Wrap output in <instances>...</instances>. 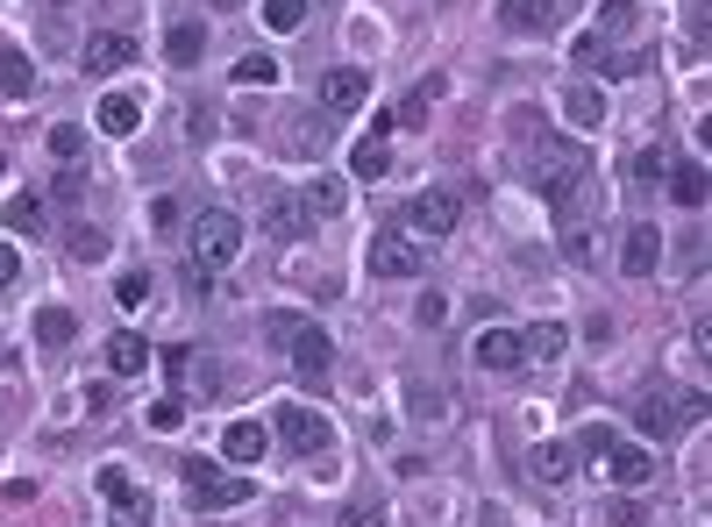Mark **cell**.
<instances>
[{"label":"cell","mask_w":712,"mask_h":527,"mask_svg":"<svg viewBox=\"0 0 712 527\" xmlns=\"http://www.w3.org/2000/svg\"><path fill=\"white\" fill-rule=\"evenodd\" d=\"M186 492H193V506L221 514V506H242V499H250V477H229V471H215L207 457H193L186 463Z\"/></svg>","instance_id":"5b68a950"},{"label":"cell","mask_w":712,"mask_h":527,"mask_svg":"<svg viewBox=\"0 0 712 527\" xmlns=\"http://www.w3.org/2000/svg\"><path fill=\"white\" fill-rule=\"evenodd\" d=\"M563 350H570V328H563V321H535V328H521V356H535V364H556Z\"/></svg>","instance_id":"d6986e66"},{"label":"cell","mask_w":712,"mask_h":527,"mask_svg":"<svg viewBox=\"0 0 712 527\" xmlns=\"http://www.w3.org/2000/svg\"><path fill=\"white\" fill-rule=\"evenodd\" d=\"M72 250H79V257H108V235L100 229H72Z\"/></svg>","instance_id":"ab89813d"},{"label":"cell","mask_w":712,"mask_h":527,"mask_svg":"<svg viewBox=\"0 0 712 527\" xmlns=\"http://www.w3.org/2000/svg\"><path fill=\"white\" fill-rule=\"evenodd\" d=\"M385 135H392V114H377V129L363 135V143L350 150V178H385L392 172V150H385Z\"/></svg>","instance_id":"9a60e30c"},{"label":"cell","mask_w":712,"mask_h":527,"mask_svg":"<svg viewBox=\"0 0 712 527\" xmlns=\"http://www.w3.org/2000/svg\"><path fill=\"white\" fill-rule=\"evenodd\" d=\"M299 207H307V215H321V221H336L342 207H350V186H342V178H314V186L299 193Z\"/></svg>","instance_id":"d4e9b609"},{"label":"cell","mask_w":712,"mask_h":527,"mask_svg":"<svg viewBox=\"0 0 712 527\" xmlns=\"http://www.w3.org/2000/svg\"><path fill=\"white\" fill-rule=\"evenodd\" d=\"M143 364H150V342L143 336H114L108 342V371H114V378H135Z\"/></svg>","instance_id":"4316f807"},{"label":"cell","mask_w":712,"mask_h":527,"mask_svg":"<svg viewBox=\"0 0 712 527\" xmlns=\"http://www.w3.org/2000/svg\"><path fill=\"white\" fill-rule=\"evenodd\" d=\"M299 22H307V0H264V29L271 36H293Z\"/></svg>","instance_id":"d6a6232c"},{"label":"cell","mask_w":712,"mask_h":527,"mask_svg":"<svg viewBox=\"0 0 712 527\" xmlns=\"http://www.w3.org/2000/svg\"><path fill=\"white\" fill-rule=\"evenodd\" d=\"M535 186H541V200L563 215V207H578L584 193H592V164H584V150H570V143H556V164H541L535 172Z\"/></svg>","instance_id":"3957f363"},{"label":"cell","mask_w":712,"mask_h":527,"mask_svg":"<svg viewBox=\"0 0 712 527\" xmlns=\"http://www.w3.org/2000/svg\"><path fill=\"white\" fill-rule=\"evenodd\" d=\"M164 57H172V65H200V57H207V22H172Z\"/></svg>","instance_id":"cb8c5ba5"},{"label":"cell","mask_w":712,"mask_h":527,"mask_svg":"<svg viewBox=\"0 0 712 527\" xmlns=\"http://www.w3.org/2000/svg\"><path fill=\"white\" fill-rule=\"evenodd\" d=\"M363 94H371V79H363L357 65L321 72V108H328V114H350V108H363Z\"/></svg>","instance_id":"7c38bea8"},{"label":"cell","mask_w":712,"mask_h":527,"mask_svg":"<svg viewBox=\"0 0 712 527\" xmlns=\"http://www.w3.org/2000/svg\"><path fill=\"white\" fill-rule=\"evenodd\" d=\"M264 229H271V235H299V229H307V207H299V200H285V193H271Z\"/></svg>","instance_id":"f1b7e54d"},{"label":"cell","mask_w":712,"mask_h":527,"mask_svg":"<svg viewBox=\"0 0 712 527\" xmlns=\"http://www.w3.org/2000/svg\"><path fill=\"white\" fill-rule=\"evenodd\" d=\"M342 527H385V499H350L342 506Z\"/></svg>","instance_id":"e575fe53"},{"label":"cell","mask_w":712,"mask_h":527,"mask_svg":"<svg viewBox=\"0 0 712 527\" xmlns=\"http://www.w3.org/2000/svg\"><path fill=\"white\" fill-rule=\"evenodd\" d=\"M634 29H642V14H634V0H599V51H613L620 36H634Z\"/></svg>","instance_id":"7402d4cb"},{"label":"cell","mask_w":712,"mask_h":527,"mask_svg":"<svg viewBox=\"0 0 712 527\" xmlns=\"http://www.w3.org/2000/svg\"><path fill=\"white\" fill-rule=\"evenodd\" d=\"M14 278H22V250L0 243V285H14Z\"/></svg>","instance_id":"ee69618b"},{"label":"cell","mask_w":712,"mask_h":527,"mask_svg":"<svg viewBox=\"0 0 712 527\" xmlns=\"http://www.w3.org/2000/svg\"><path fill=\"white\" fill-rule=\"evenodd\" d=\"M293 328H299V314H293V307H278V314L264 321V336H271V342H293Z\"/></svg>","instance_id":"b9f144b4"},{"label":"cell","mask_w":712,"mask_h":527,"mask_svg":"<svg viewBox=\"0 0 712 527\" xmlns=\"http://www.w3.org/2000/svg\"><path fill=\"white\" fill-rule=\"evenodd\" d=\"M699 414H705V393H648L642 406H634L642 435H677V428H691Z\"/></svg>","instance_id":"277c9868"},{"label":"cell","mask_w":712,"mask_h":527,"mask_svg":"<svg viewBox=\"0 0 712 527\" xmlns=\"http://www.w3.org/2000/svg\"><path fill=\"white\" fill-rule=\"evenodd\" d=\"M527 471H535L541 485H563V477L578 471V449H570V442H535V457H527Z\"/></svg>","instance_id":"44dd1931"},{"label":"cell","mask_w":712,"mask_h":527,"mask_svg":"<svg viewBox=\"0 0 712 527\" xmlns=\"http://www.w3.org/2000/svg\"><path fill=\"white\" fill-rule=\"evenodd\" d=\"M72 336H79V321H72V307H43V314H36V342H43V350H65Z\"/></svg>","instance_id":"83f0119b"},{"label":"cell","mask_w":712,"mask_h":527,"mask_svg":"<svg viewBox=\"0 0 712 527\" xmlns=\"http://www.w3.org/2000/svg\"><path fill=\"white\" fill-rule=\"evenodd\" d=\"M0 94H8V100H29V94H36V65H29V51H14V43L0 51Z\"/></svg>","instance_id":"603a6c76"},{"label":"cell","mask_w":712,"mask_h":527,"mask_svg":"<svg viewBox=\"0 0 712 527\" xmlns=\"http://www.w3.org/2000/svg\"><path fill=\"white\" fill-rule=\"evenodd\" d=\"M235 86H278V57H271V51L235 57Z\"/></svg>","instance_id":"4dcf8cb0"},{"label":"cell","mask_w":712,"mask_h":527,"mask_svg":"<svg viewBox=\"0 0 712 527\" xmlns=\"http://www.w3.org/2000/svg\"><path fill=\"white\" fill-rule=\"evenodd\" d=\"M150 229H178V200L164 193V200H150Z\"/></svg>","instance_id":"7bdbcfd3"},{"label":"cell","mask_w":712,"mask_h":527,"mask_svg":"<svg viewBox=\"0 0 712 527\" xmlns=\"http://www.w3.org/2000/svg\"><path fill=\"white\" fill-rule=\"evenodd\" d=\"M100 129H108V135H135V129H143V100H135V94H108V100H100Z\"/></svg>","instance_id":"484cf974"},{"label":"cell","mask_w":712,"mask_h":527,"mask_svg":"<svg viewBox=\"0 0 712 527\" xmlns=\"http://www.w3.org/2000/svg\"><path fill=\"white\" fill-rule=\"evenodd\" d=\"M578 65H584V72H613V79H634V72L656 65V51H648V43H634V51H599V43L584 36V43H578Z\"/></svg>","instance_id":"30bf717a"},{"label":"cell","mask_w":712,"mask_h":527,"mask_svg":"<svg viewBox=\"0 0 712 527\" xmlns=\"http://www.w3.org/2000/svg\"><path fill=\"white\" fill-rule=\"evenodd\" d=\"M570 8H584V0H499V29H521V36H535V29H556Z\"/></svg>","instance_id":"52a82bcc"},{"label":"cell","mask_w":712,"mask_h":527,"mask_svg":"<svg viewBox=\"0 0 712 527\" xmlns=\"http://www.w3.org/2000/svg\"><path fill=\"white\" fill-rule=\"evenodd\" d=\"M371 271L377 278H420V250L406 235H377L371 243Z\"/></svg>","instance_id":"5bb4252c"},{"label":"cell","mask_w":712,"mask_h":527,"mask_svg":"<svg viewBox=\"0 0 712 527\" xmlns=\"http://www.w3.org/2000/svg\"><path fill=\"white\" fill-rule=\"evenodd\" d=\"M0 172H8V157H0Z\"/></svg>","instance_id":"f6af8a7d"},{"label":"cell","mask_w":712,"mask_h":527,"mask_svg":"<svg viewBox=\"0 0 712 527\" xmlns=\"http://www.w3.org/2000/svg\"><path fill=\"white\" fill-rule=\"evenodd\" d=\"M242 257V221L229 207H207L200 221H193V264L200 271H229Z\"/></svg>","instance_id":"7a4b0ae2"},{"label":"cell","mask_w":712,"mask_h":527,"mask_svg":"<svg viewBox=\"0 0 712 527\" xmlns=\"http://www.w3.org/2000/svg\"><path fill=\"white\" fill-rule=\"evenodd\" d=\"M0 215H8V229H14V235H43V200H36V193H14V200L0 207Z\"/></svg>","instance_id":"f546056e"},{"label":"cell","mask_w":712,"mask_h":527,"mask_svg":"<svg viewBox=\"0 0 712 527\" xmlns=\"http://www.w3.org/2000/svg\"><path fill=\"white\" fill-rule=\"evenodd\" d=\"M662 178H670V200H677V207H705V164H699V157L662 164Z\"/></svg>","instance_id":"ac0fdd59"},{"label":"cell","mask_w":712,"mask_h":527,"mask_svg":"<svg viewBox=\"0 0 712 527\" xmlns=\"http://www.w3.org/2000/svg\"><path fill=\"white\" fill-rule=\"evenodd\" d=\"M114 299H121V307H143V299H150V278H143V271H121Z\"/></svg>","instance_id":"74e56055"},{"label":"cell","mask_w":712,"mask_h":527,"mask_svg":"<svg viewBox=\"0 0 712 527\" xmlns=\"http://www.w3.org/2000/svg\"><path fill=\"white\" fill-rule=\"evenodd\" d=\"M478 364L499 371V378H506V371H521L527 364V356H521V336H513V328H484V336H478Z\"/></svg>","instance_id":"e0dca14e"},{"label":"cell","mask_w":712,"mask_h":527,"mask_svg":"<svg viewBox=\"0 0 712 527\" xmlns=\"http://www.w3.org/2000/svg\"><path fill=\"white\" fill-rule=\"evenodd\" d=\"M143 420H150L157 435H172L178 420H186V406H178V399H150V414H143Z\"/></svg>","instance_id":"8d00e7d4"},{"label":"cell","mask_w":712,"mask_h":527,"mask_svg":"<svg viewBox=\"0 0 712 527\" xmlns=\"http://www.w3.org/2000/svg\"><path fill=\"white\" fill-rule=\"evenodd\" d=\"M271 449V435L256 428V420H229V428H221V457L229 463H256Z\"/></svg>","instance_id":"ffe728a7"},{"label":"cell","mask_w":712,"mask_h":527,"mask_svg":"<svg viewBox=\"0 0 712 527\" xmlns=\"http://www.w3.org/2000/svg\"><path fill=\"white\" fill-rule=\"evenodd\" d=\"M278 435H285L293 457H321V449H328V420L307 414V406H278Z\"/></svg>","instance_id":"9c48e42d"},{"label":"cell","mask_w":712,"mask_h":527,"mask_svg":"<svg viewBox=\"0 0 712 527\" xmlns=\"http://www.w3.org/2000/svg\"><path fill=\"white\" fill-rule=\"evenodd\" d=\"M285 350H293V371H299V385H328V364H336V342H328V328L299 321Z\"/></svg>","instance_id":"8992f818"},{"label":"cell","mask_w":712,"mask_h":527,"mask_svg":"<svg viewBox=\"0 0 712 527\" xmlns=\"http://www.w3.org/2000/svg\"><path fill=\"white\" fill-rule=\"evenodd\" d=\"M627 178H634V186H656V178H662V150H634Z\"/></svg>","instance_id":"d590c367"},{"label":"cell","mask_w":712,"mask_h":527,"mask_svg":"<svg viewBox=\"0 0 712 527\" xmlns=\"http://www.w3.org/2000/svg\"><path fill=\"white\" fill-rule=\"evenodd\" d=\"M620 271H627V278H656L662 271V229H627V243H620Z\"/></svg>","instance_id":"8fae6325"},{"label":"cell","mask_w":712,"mask_h":527,"mask_svg":"<svg viewBox=\"0 0 712 527\" xmlns=\"http://www.w3.org/2000/svg\"><path fill=\"white\" fill-rule=\"evenodd\" d=\"M584 457H592V471L613 477V485H648V477H656V457H648L642 442H620L613 428H584Z\"/></svg>","instance_id":"6da1fadb"},{"label":"cell","mask_w":712,"mask_h":527,"mask_svg":"<svg viewBox=\"0 0 712 527\" xmlns=\"http://www.w3.org/2000/svg\"><path fill=\"white\" fill-rule=\"evenodd\" d=\"M51 157H57V164H65V172H72V164H79V157H86V129H72V122H57V129H51Z\"/></svg>","instance_id":"836d02e7"},{"label":"cell","mask_w":712,"mask_h":527,"mask_svg":"<svg viewBox=\"0 0 712 527\" xmlns=\"http://www.w3.org/2000/svg\"><path fill=\"white\" fill-rule=\"evenodd\" d=\"M406 229L414 235H449L457 229V193H420V200L406 207Z\"/></svg>","instance_id":"4fadbf2b"},{"label":"cell","mask_w":712,"mask_h":527,"mask_svg":"<svg viewBox=\"0 0 712 527\" xmlns=\"http://www.w3.org/2000/svg\"><path fill=\"white\" fill-rule=\"evenodd\" d=\"M100 499L114 506V520H121V527H143V520H150V499L135 492V477L121 471V463H108V471H100Z\"/></svg>","instance_id":"ba28073f"},{"label":"cell","mask_w":712,"mask_h":527,"mask_svg":"<svg viewBox=\"0 0 712 527\" xmlns=\"http://www.w3.org/2000/svg\"><path fill=\"white\" fill-rule=\"evenodd\" d=\"M79 65L94 72V79H108V72H121V65H135V36H94L79 51Z\"/></svg>","instance_id":"2e32d148"},{"label":"cell","mask_w":712,"mask_h":527,"mask_svg":"<svg viewBox=\"0 0 712 527\" xmlns=\"http://www.w3.org/2000/svg\"><path fill=\"white\" fill-rule=\"evenodd\" d=\"M449 321V299L442 293H420V328H442Z\"/></svg>","instance_id":"60d3db41"},{"label":"cell","mask_w":712,"mask_h":527,"mask_svg":"<svg viewBox=\"0 0 712 527\" xmlns=\"http://www.w3.org/2000/svg\"><path fill=\"white\" fill-rule=\"evenodd\" d=\"M563 114H570V122H578V129H599V122H605V100L592 94V86H570Z\"/></svg>","instance_id":"1f68e13d"},{"label":"cell","mask_w":712,"mask_h":527,"mask_svg":"<svg viewBox=\"0 0 712 527\" xmlns=\"http://www.w3.org/2000/svg\"><path fill=\"white\" fill-rule=\"evenodd\" d=\"M428 94H435V86H420V94H414V100H406V108H399V114H392V122H406V129H420V122H428Z\"/></svg>","instance_id":"f35d334b"}]
</instances>
